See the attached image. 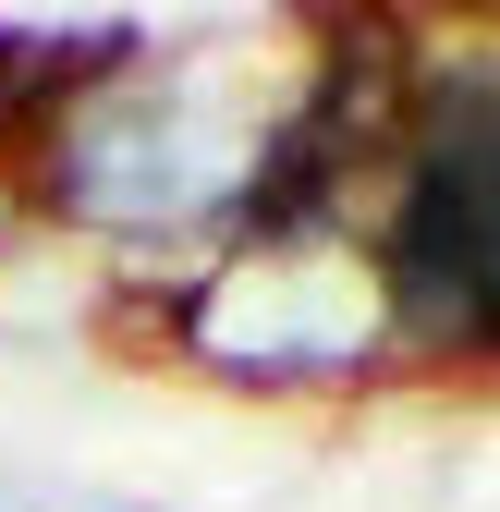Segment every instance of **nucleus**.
<instances>
[{
  "label": "nucleus",
  "mask_w": 500,
  "mask_h": 512,
  "mask_svg": "<svg viewBox=\"0 0 500 512\" xmlns=\"http://www.w3.org/2000/svg\"><path fill=\"white\" fill-rule=\"evenodd\" d=\"M305 61L318 37H147V61L49 110L0 171L37 220L110 244L159 293L269 220L305 122Z\"/></svg>",
  "instance_id": "obj_1"
},
{
  "label": "nucleus",
  "mask_w": 500,
  "mask_h": 512,
  "mask_svg": "<svg viewBox=\"0 0 500 512\" xmlns=\"http://www.w3.org/2000/svg\"><path fill=\"white\" fill-rule=\"evenodd\" d=\"M147 317H159L147 342L171 366L220 378V391H379V378H403V342H391V305H379L354 220L244 232V244L196 256L183 281H159Z\"/></svg>",
  "instance_id": "obj_3"
},
{
  "label": "nucleus",
  "mask_w": 500,
  "mask_h": 512,
  "mask_svg": "<svg viewBox=\"0 0 500 512\" xmlns=\"http://www.w3.org/2000/svg\"><path fill=\"white\" fill-rule=\"evenodd\" d=\"M403 378H488L500 366V37H415L403 122L366 196Z\"/></svg>",
  "instance_id": "obj_2"
}]
</instances>
